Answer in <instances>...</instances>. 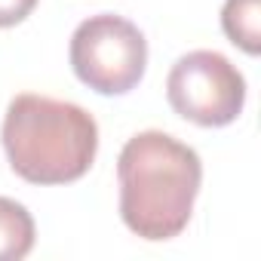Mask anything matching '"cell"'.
Wrapping results in <instances>:
<instances>
[{
    "label": "cell",
    "instance_id": "cell-6",
    "mask_svg": "<svg viewBox=\"0 0 261 261\" xmlns=\"http://www.w3.org/2000/svg\"><path fill=\"white\" fill-rule=\"evenodd\" d=\"M221 28L243 53H261V0H224Z\"/></svg>",
    "mask_w": 261,
    "mask_h": 261
},
{
    "label": "cell",
    "instance_id": "cell-4",
    "mask_svg": "<svg viewBox=\"0 0 261 261\" xmlns=\"http://www.w3.org/2000/svg\"><path fill=\"white\" fill-rule=\"evenodd\" d=\"M166 98L178 117L215 129L240 117L246 105V80L221 53L194 49L172 65L166 77Z\"/></svg>",
    "mask_w": 261,
    "mask_h": 261
},
{
    "label": "cell",
    "instance_id": "cell-2",
    "mask_svg": "<svg viewBox=\"0 0 261 261\" xmlns=\"http://www.w3.org/2000/svg\"><path fill=\"white\" fill-rule=\"evenodd\" d=\"M0 139L19 178L31 185H71L95 160L98 123L74 101L22 92L7 108Z\"/></svg>",
    "mask_w": 261,
    "mask_h": 261
},
{
    "label": "cell",
    "instance_id": "cell-3",
    "mask_svg": "<svg viewBox=\"0 0 261 261\" xmlns=\"http://www.w3.org/2000/svg\"><path fill=\"white\" fill-rule=\"evenodd\" d=\"M71 68L98 95H126L145 77L148 40L123 16H89L71 34Z\"/></svg>",
    "mask_w": 261,
    "mask_h": 261
},
{
    "label": "cell",
    "instance_id": "cell-5",
    "mask_svg": "<svg viewBox=\"0 0 261 261\" xmlns=\"http://www.w3.org/2000/svg\"><path fill=\"white\" fill-rule=\"evenodd\" d=\"M34 237L31 212L10 197H0V261H22L34 249Z\"/></svg>",
    "mask_w": 261,
    "mask_h": 261
},
{
    "label": "cell",
    "instance_id": "cell-1",
    "mask_svg": "<svg viewBox=\"0 0 261 261\" xmlns=\"http://www.w3.org/2000/svg\"><path fill=\"white\" fill-rule=\"evenodd\" d=\"M117 181L123 224L142 240L163 243L188 227L203 181V163L194 148L160 129H148L123 145Z\"/></svg>",
    "mask_w": 261,
    "mask_h": 261
},
{
    "label": "cell",
    "instance_id": "cell-7",
    "mask_svg": "<svg viewBox=\"0 0 261 261\" xmlns=\"http://www.w3.org/2000/svg\"><path fill=\"white\" fill-rule=\"evenodd\" d=\"M37 7V0H0V28H13L25 22Z\"/></svg>",
    "mask_w": 261,
    "mask_h": 261
}]
</instances>
